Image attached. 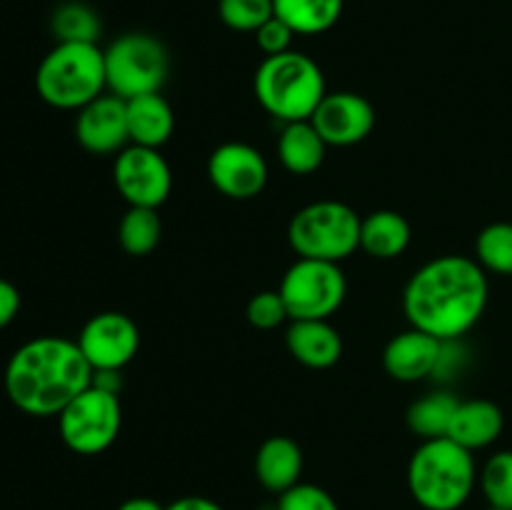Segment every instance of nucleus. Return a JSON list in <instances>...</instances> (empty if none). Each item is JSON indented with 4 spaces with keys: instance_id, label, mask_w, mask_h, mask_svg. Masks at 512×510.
<instances>
[{
    "instance_id": "obj_1",
    "label": "nucleus",
    "mask_w": 512,
    "mask_h": 510,
    "mask_svg": "<svg viewBox=\"0 0 512 510\" xmlns=\"http://www.w3.org/2000/svg\"><path fill=\"white\" fill-rule=\"evenodd\" d=\"M488 275L478 260L440 255L413 273L403 293L410 328L443 343L460 340L478 325L488 308Z\"/></svg>"
},
{
    "instance_id": "obj_2",
    "label": "nucleus",
    "mask_w": 512,
    "mask_h": 510,
    "mask_svg": "<svg viewBox=\"0 0 512 510\" xmlns=\"http://www.w3.org/2000/svg\"><path fill=\"white\" fill-rule=\"evenodd\" d=\"M93 383V368L75 340L40 335L10 355L5 365V393L10 403L35 418L60 415Z\"/></svg>"
},
{
    "instance_id": "obj_3",
    "label": "nucleus",
    "mask_w": 512,
    "mask_h": 510,
    "mask_svg": "<svg viewBox=\"0 0 512 510\" xmlns=\"http://www.w3.org/2000/svg\"><path fill=\"white\" fill-rule=\"evenodd\" d=\"M478 483L475 458L450 438L423 440L408 463V488L425 510H458Z\"/></svg>"
},
{
    "instance_id": "obj_4",
    "label": "nucleus",
    "mask_w": 512,
    "mask_h": 510,
    "mask_svg": "<svg viewBox=\"0 0 512 510\" xmlns=\"http://www.w3.org/2000/svg\"><path fill=\"white\" fill-rule=\"evenodd\" d=\"M253 88L258 103L283 123L310 120L328 95L320 65L298 50L265 58L255 70Z\"/></svg>"
},
{
    "instance_id": "obj_5",
    "label": "nucleus",
    "mask_w": 512,
    "mask_h": 510,
    "mask_svg": "<svg viewBox=\"0 0 512 510\" xmlns=\"http://www.w3.org/2000/svg\"><path fill=\"white\" fill-rule=\"evenodd\" d=\"M35 88L58 110H80L105 93V53L98 43H58L35 73Z\"/></svg>"
},
{
    "instance_id": "obj_6",
    "label": "nucleus",
    "mask_w": 512,
    "mask_h": 510,
    "mask_svg": "<svg viewBox=\"0 0 512 510\" xmlns=\"http://www.w3.org/2000/svg\"><path fill=\"white\" fill-rule=\"evenodd\" d=\"M360 225L350 205L338 200H318L293 215L288 225L290 248L300 258L340 263L360 248Z\"/></svg>"
},
{
    "instance_id": "obj_7",
    "label": "nucleus",
    "mask_w": 512,
    "mask_h": 510,
    "mask_svg": "<svg viewBox=\"0 0 512 510\" xmlns=\"http://www.w3.org/2000/svg\"><path fill=\"white\" fill-rule=\"evenodd\" d=\"M108 90L130 100L160 93L170 73V55L163 40L150 33H125L103 50Z\"/></svg>"
},
{
    "instance_id": "obj_8",
    "label": "nucleus",
    "mask_w": 512,
    "mask_h": 510,
    "mask_svg": "<svg viewBox=\"0 0 512 510\" xmlns=\"http://www.w3.org/2000/svg\"><path fill=\"white\" fill-rule=\"evenodd\" d=\"M123 425V408L118 393L90 383L78 398L70 400L58 415L63 443L78 455H98L118 440Z\"/></svg>"
},
{
    "instance_id": "obj_9",
    "label": "nucleus",
    "mask_w": 512,
    "mask_h": 510,
    "mask_svg": "<svg viewBox=\"0 0 512 510\" xmlns=\"http://www.w3.org/2000/svg\"><path fill=\"white\" fill-rule=\"evenodd\" d=\"M278 293L290 320H328L348 295V280L338 263L298 258L283 275Z\"/></svg>"
},
{
    "instance_id": "obj_10",
    "label": "nucleus",
    "mask_w": 512,
    "mask_h": 510,
    "mask_svg": "<svg viewBox=\"0 0 512 510\" xmlns=\"http://www.w3.org/2000/svg\"><path fill=\"white\" fill-rule=\"evenodd\" d=\"M113 180L125 203L133 208H155L168 200L173 190V173L160 150L128 145L118 153L113 165Z\"/></svg>"
},
{
    "instance_id": "obj_11",
    "label": "nucleus",
    "mask_w": 512,
    "mask_h": 510,
    "mask_svg": "<svg viewBox=\"0 0 512 510\" xmlns=\"http://www.w3.org/2000/svg\"><path fill=\"white\" fill-rule=\"evenodd\" d=\"M75 343L95 370H123L138 355L140 330L130 315L105 310L93 315L80 330Z\"/></svg>"
},
{
    "instance_id": "obj_12",
    "label": "nucleus",
    "mask_w": 512,
    "mask_h": 510,
    "mask_svg": "<svg viewBox=\"0 0 512 510\" xmlns=\"http://www.w3.org/2000/svg\"><path fill=\"white\" fill-rule=\"evenodd\" d=\"M208 178L225 198L250 200L268 183V163L253 145L223 143L210 153Z\"/></svg>"
},
{
    "instance_id": "obj_13",
    "label": "nucleus",
    "mask_w": 512,
    "mask_h": 510,
    "mask_svg": "<svg viewBox=\"0 0 512 510\" xmlns=\"http://www.w3.org/2000/svg\"><path fill=\"white\" fill-rule=\"evenodd\" d=\"M310 123L328 145L348 148L373 133L375 108L363 95L340 90V93H328L320 100Z\"/></svg>"
},
{
    "instance_id": "obj_14",
    "label": "nucleus",
    "mask_w": 512,
    "mask_h": 510,
    "mask_svg": "<svg viewBox=\"0 0 512 510\" xmlns=\"http://www.w3.org/2000/svg\"><path fill=\"white\" fill-rule=\"evenodd\" d=\"M75 138L88 153L113 155L130 145L128 105L118 95H100L78 110Z\"/></svg>"
},
{
    "instance_id": "obj_15",
    "label": "nucleus",
    "mask_w": 512,
    "mask_h": 510,
    "mask_svg": "<svg viewBox=\"0 0 512 510\" xmlns=\"http://www.w3.org/2000/svg\"><path fill=\"white\" fill-rule=\"evenodd\" d=\"M443 350V340L418 328H410L390 340L383 353V365L390 378L400 380V383H418V380L438 373Z\"/></svg>"
},
{
    "instance_id": "obj_16",
    "label": "nucleus",
    "mask_w": 512,
    "mask_h": 510,
    "mask_svg": "<svg viewBox=\"0 0 512 510\" xmlns=\"http://www.w3.org/2000/svg\"><path fill=\"white\" fill-rule=\"evenodd\" d=\"M285 340L290 355L305 368H333L343 358V338L328 320H293Z\"/></svg>"
},
{
    "instance_id": "obj_17",
    "label": "nucleus",
    "mask_w": 512,
    "mask_h": 510,
    "mask_svg": "<svg viewBox=\"0 0 512 510\" xmlns=\"http://www.w3.org/2000/svg\"><path fill=\"white\" fill-rule=\"evenodd\" d=\"M503 428L505 415L498 408V403L485 398L460 400L445 438L455 440V443L473 453V450L493 445L500 438V433H503Z\"/></svg>"
},
{
    "instance_id": "obj_18",
    "label": "nucleus",
    "mask_w": 512,
    "mask_h": 510,
    "mask_svg": "<svg viewBox=\"0 0 512 510\" xmlns=\"http://www.w3.org/2000/svg\"><path fill=\"white\" fill-rule=\"evenodd\" d=\"M255 475L265 490L283 495L300 483L303 450L288 435H273L255 453Z\"/></svg>"
},
{
    "instance_id": "obj_19",
    "label": "nucleus",
    "mask_w": 512,
    "mask_h": 510,
    "mask_svg": "<svg viewBox=\"0 0 512 510\" xmlns=\"http://www.w3.org/2000/svg\"><path fill=\"white\" fill-rule=\"evenodd\" d=\"M128 105V133L130 145L160 150L175 130V115L168 100L160 93L138 95L125 100Z\"/></svg>"
},
{
    "instance_id": "obj_20",
    "label": "nucleus",
    "mask_w": 512,
    "mask_h": 510,
    "mask_svg": "<svg viewBox=\"0 0 512 510\" xmlns=\"http://www.w3.org/2000/svg\"><path fill=\"white\" fill-rule=\"evenodd\" d=\"M325 143L315 125L310 120H298V123H285L283 133L278 138V158L285 170L293 175H310L323 165Z\"/></svg>"
},
{
    "instance_id": "obj_21",
    "label": "nucleus",
    "mask_w": 512,
    "mask_h": 510,
    "mask_svg": "<svg viewBox=\"0 0 512 510\" xmlns=\"http://www.w3.org/2000/svg\"><path fill=\"white\" fill-rule=\"evenodd\" d=\"M410 223L395 210H375L360 225V248L378 260H393L410 245Z\"/></svg>"
},
{
    "instance_id": "obj_22",
    "label": "nucleus",
    "mask_w": 512,
    "mask_h": 510,
    "mask_svg": "<svg viewBox=\"0 0 512 510\" xmlns=\"http://www.w3.org/2000/svg\"><path fill=\"white\" fill-rule=\"evenodd\" d=\"M345 0H273L275 15L295 30V35H320L343 15Z\"/></svg>"
},
{
    "instance_id": "obj_23",
    "label": "nucleus",
    "mask_w": 512,
    "mask_h": 510,
    "mask_svg": "<svg viewBox=\"0 0 512 510\" xmlns=\"http://www.w3.org/2000/svg\"><path fill=\"white\" fill-rule=\"evenodd\" d=\"M458 405L460 398L450 390H433V393L423 395L408 410L410 430L423 440L445 438Z\"/></svg>"
},
{
    "instance_id": "obj_24",
    "label": "nucleus",
    "mask_w": 512,
    "mask_h": 510,
    "mask_svg": "<svg viewBox=\"0 0 512 510\" xmlns=\"http://www.w3.org/2000/svg\"><path fill=\"white\" fill-rule=\"evenodd\" d=\"M160 235H163V223H160V215L155 208H133L130 205L128 213L120 218V248L135 258L153 253L160 243Z\"/></svg>"
},
{
    "instance_id": "obj_25",
    "label": "nucleus",
    "mask_w": 512,
    "mask_h": 510,
    "mask_svg": "<svg viewBox=\"0 0 512 510\" xmlns=\"http://www.w3.org/2000/svg\"><path fill=\"white\" fill-rule=\"evenodd\" d=\"M50 30L58 43H98L100 18L90 5L70 0L53 10Z\"/></svg>"
},
{
    "instance_id": "obj_26",
    "label": "nucleus",
    "mask_w": 512,
    "mask_h": 510,
    "mask_svg": "<svg viewBox=\"0 0 512 510\" xmlns=\"http://www.w3.org/2000/svg\"><path fill=\"white\" fill-rule=\"evenodd\" d=\"M475 260L495 275H512V223H490L475 240Z\"/></svg>"
},
{
    "instance_id": "obj_27",
    "label": "nucleus",
    "mask_w": 512,
    "mask_h": 510,
    "mask_svg": "<svg viewBox=\"0 0 512 510\" xmlns=\"http://www.w3.org/2000/svg\"><path fill=\"white\" fill-rule=\"evenodd\" d=\"M480 488L488 505L512 510V450L490 455L488 463L480 470Z\"/></svg>"
},
{
    "instance_id": "obj_28",
    "label": "nucleus",
    "mask_w": 512,
    "mask_h": 510,
    "mask_svg": "<svg viewBox=\"0 0 512 510\" xmlns=\"http://www.w3.org/2000/svg\"><path fill=\"white\" fill-rule=\"evenodd\" d=\"M218 15L230 30L255 33L275 15L273 0H220Z\"/></svg>"
},
{
    "instance_id": "obj_29",
    "label": "nucleus",
    "mask_w": 512,
    "mask_h": 510,
    "mask_svg": "<svg viewBox=\"0 0 512 510\" xmlns=\"http://www.w3.org/2000/svg\"><path fill=\"white\" fill-rule=\"evenodd\" d=\"M245 315H248L250 325L258 330H273L290 318L288 308L283 303V295L278 290H263V293L253 295Z\"/></svg>"
},
{
    "instance_id": "obj_30",
    "label": "nucleus",
    "mask_w": 512,
    "mask_h": 510,
    "mask_svg": "<svg viewBox=\"0 0 512 510\" xmlns=\"http://www.w3.org/2000/svg\"><path fill=\"white\" fill-rule=\"evenodd\" d=\"M278 510H340V505L320 485L298 483L280 495Z\"/></svg>"
},
{
    "instance_id": "obj_31",
    "label": "nucleus",
    "mask_w": 512,
    "mask_h": 510,
    "mask_svg": "<svg viewBox=\"0 0 512 510\" xmlns=\"http://www.w3.org/2000/svg\"><path fill=\"white\" fill-rule=\"evenodd\" d=\"M293 38H295V30L290 28L285 20H280L278 15H273L268 23H263L258 30H255V43H258V48L263 50L265 58L293 50L290 48Z\"/></svg>"
},
{
    "instance_id": "obj_32",
    "label": "nucleus",
    "mask_w": 512,
    "mask_h": 510,
    "mask_svg": "<svg viewBox=\"0 0 512 510\" xmlns=\"http://www.w3.org/2000/svg\"><path fill=\"white\" fill-rule=\"evenodd\" d=\"M20 310V293L10 280L0 278V330L8 328Z\"/></svg>"
},
{
    "instance_id": "obj_33",
    "label": "nucleus",
    "mask_w": 512,
    "mask_h": 510,
    "mask_svg": "<svg viewBox=\"0 0 512 510\" xmlns=\"http://www.w3.org/2000/svg\"><path fill=\"white\" fill-rule=\"evenodd\" d=\"M165 510H225V508L215 503V500L203 498V495H185V498H178L170 505H165Z\"/></svg>"
},
{
    "instance_id": "obj_34",
    "label": "nucleus",
    "mask_w": 512,
    "mask_h": 510,
    "mask_svg": "<svg viewBox=\"0 0 512 510\" xmlns=\"http://www.w3.org/2000/svg\"><path fill=\"white\" fill-rule=\"evenodd\" d=\"M118 510H165V505H160L158 500L153 498H143V495H138V498H128L125 503H120Z\"/></svg>"
},
{
    "instance_id": "obj_35",
    "label": "nucleus",
    "mask_w": 512,
    "mask_h": 510,
    "mask_svg": "<svg viewBox=\"0 0 512 510\" xmlns=\"http://www.w3.org/2000/svg\"><path fill=\"white\" fill-rule=\"evenodd\" d=\"M485 510H500V508H493V505H488V508H485Z\"/></svg>"
}]
</instances>
